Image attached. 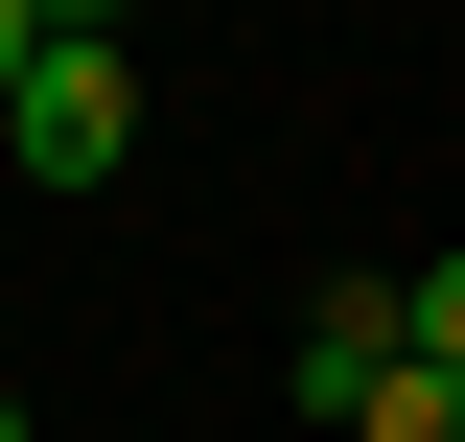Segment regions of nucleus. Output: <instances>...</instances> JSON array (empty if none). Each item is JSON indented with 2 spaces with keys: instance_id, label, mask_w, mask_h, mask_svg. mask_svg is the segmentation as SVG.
I'll use <instances>...</instances> for the list:
<instances>
[{
  "instance_id": "1",
  "label": "nucleus",
  "mask_w": 465,
  "mask_h": 442,
  "mask_svg": "<svg viewBox=\"0 0 465 442\" xmlns=\"http://www.w3.org/2000/svg\"><path fill=\"white\" fill-rule=\"evenodd\" d=\"M396 373H419V279H326L302 303V419H372Z\"/></svg>"
},
{
  "instance_id": "2",
  "label": "nucleus",
  "mask_w": 465,
  "mask_h": 442,
  "mask_svg": "<svg viewBox=\"0 0 465 442\" xmlns=\"http://www.w3.org/2000/svg\"><path fill=\"white\" fill-rule=\"evenodd\" d=\"M0 140H24V164H47V186H94L116 140H140V70H116V47H47V70H24V116H0Z\"/></svg>"
},
{
  "instance_id": "3",
  "label": "nucleus",
  "mask_w": 465,
  "mask_h": 442,
  "mask_svg": "<svg viewBox=\"0 0 465 442\" xmlns=\"http://www.w3.org/2000/svg\"><path fill=\"white\" fill-rule=\"evenodd\" d=\"M349 442H465V373H396V396H372Z\"/></svg>"
},
{
  "instance_id": "4",
  "label": "nucleus",
  "mask_w": 465,
  "mask_h": 442,
  "mask_svg": "<svg viewBox=\"0 0 465 442\" xmlns=\"http://www.w3.org/2000/svg\"><path fill=\"white\" fill-rule=\"evenodd\" d=\"M419 373H465V256H419Z\"/></svg>"
},
{
  "instance_id": "5",
  "label": "nucleus",
  "mask_w": 465,
  "mask_h": 442,
  "mask_svg": "<svg viewBox=\"0 0 465 442\" xmlns=\"http://www.w3.org/2000/svg\"><path fill=\"white\" fill-rule=\"evenodd\" d=\"M24 70H47V0H0V116H24Z\"/></svg>"
},
{
  "instance_id": "6",
  "label": "nucleus",
  "mask_w": 465,
  "mask_h": 442,
  "mask_svg": "<svg viewBox=\"0 0 465 442\" xmlns=\"http://www.w3.org/2000/svg\"><path fill=\"white\" fill-rule=\"evenodd\" d=\"M47 47H116V0H47Z\"/></svg>"
},
{
  "instance_id": "7",
  "label": "nucleus",
  "mask_w": 465,
  "mask_h": 442,
  "mask_svg": "<svg viewBox=\"0 0 465 442\" xmlns=\"http://www.w3.org/2000/svg\"><path fill=\"white\" fill-rule=\"evenodd\" d=\"M0 442H24V396H0Z\"/></svg>"
}]
</instances>
